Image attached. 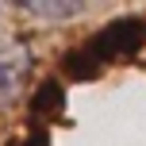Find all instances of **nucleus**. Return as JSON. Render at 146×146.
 I'll use <instances>...</instances> for the list:
<instances>
[{
    "label": "nucleus",
    "instance_id": "1",
    "mask_svg": "<svg viewBox=\"0 0 146 146\" xmlns=\"http://www.w3.org/2000/svg\"><path fill=\"white\" fill-rule=\"evenodd\" d=\"M27 12H38V15H73V12H81V4H27Z\"/></svg>",
    "mask_w": 146,
    "mask_h": 146
}]
</instances>
